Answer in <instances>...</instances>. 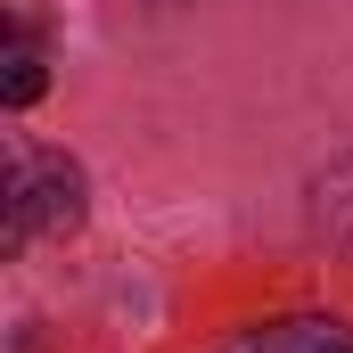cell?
<instances>
[{
	"label": "cell",
	"mask_w": 353,
	"mask_h": 353,
	"mask_svg": "<svg viewBox=\"0 0 353 353\" xmlns=\"http://www.w3.org/2000/svg\"><path fill=\"white\" fill-rule=\"evenodd\" d=\"M33 230H50V239L83 230V173L66 157H8V222H0V247L17 255Z\"/></svg>",
	"instance_id": "6da1fadb"
},
{
	"label": "cell",
	"mask_w": 353,
	"mask_h": 353,
	"mask_svg": "<svg viewBox=\"0 0 353 353\" xmlns=\"http://www.w3.org/2000/svg\"><path fill=\"white\" fill-rule=\"evenodd\" d=\"M312 214H321L329 247H345V255H353V157H337L329 173L312 181Z\"/></svg>",
	"instance_id": "7a4b0ae2"
},
{
	"label": "cell",
	"mask_w": 353,
	"mask_h": 353,
	"mask_svg": "<svg viewBox=\"0 0 353 353\" xmlns=\"http://www.w3.org/2000/svg\"><path fill=\"white\" fill-rule=\"evenodd\" d=\"M41 90H50V74H41V58H33V50H8V74H0V99H8V107H33Z\"/></svg>",
	"instance_id": "3957f363"
}]
</instances>
